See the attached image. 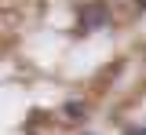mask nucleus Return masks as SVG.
I'll list each match as a JSON object with an SVG mask.
<instances>
[{"mask_svg":"<svg viewBox=\"0 0 146 135\" xmlns=\"http://www.w3.org/2000/svg\"><path fill=\"white\" fill-rule=\"evenodd\" d=\"M106 22H110V7H106V4H88V7L80 11V26H77V33L88 37V33H95V29H102Z\"/></svg>","mask_w":146,"mask_h":135,"instance_id":"f257e3e1","label":"nucleus"},{"mask_svg":"<svg viewBox=\"0 0 146 135\" xmlns=\"http://www.w3.org/2000/svg\"><path fill=\"white\" fill-rule=\"evenodd\" d=\"M62 113L70 117V120H80V117L88 113V106H84L80 99H73V102H66V106H62Z\"/></svg>","mask_w":146,"mask_h":135,"instance_id":"f03ea898","label":"nucleus"},{"mask_svg":"<svg viewBox=\"0 0 146 135\" xmlns=\"http://www.w3.org/2000/svg\"><path fill=\"white\" fill-rule=\"evenodd\" d=\"M124 135H146V124H131V128H124Z\"/></svg>","mask_w":146,"mask_h":135,"instance_id":"7ed1b4c3","label":"nucleus"},{"mask_svg":"<svg viewBox=\"0 0 146 135\" xmlns=\"http://www.w3.org/2000/svg\"><path fill=\"white\" fill-rule=\"evenodd\" d=\"M135 7H139V11H146V0H135Z\"/></svg>","mask_w":146,"mask_h":135,"instance_id":"20e7f679","label":"nucleus"},{"mask_svg":"<svg viewBox=\"0 0 146 135\" xmlns=\"http://www.w3.org/2000/svg\"><path fill=\"white\" fill-rule=\"evenodd\" d=\"M84 135H95V132H84Z\"/></svg>","mask_w":146,"mask_h":135,"instance_id":"39448f33","label":"nucleus"}]
</instances>
